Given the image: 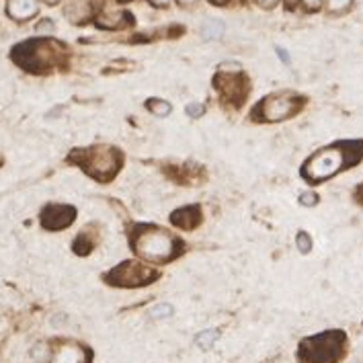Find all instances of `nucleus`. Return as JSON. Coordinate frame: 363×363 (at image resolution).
Listing matches in <instances>:
<instances>
[{"mask_svg":"<svg viewBox=\"0 0 363 363\" xmlns=\"http://www.w3.org/2000/svg\"><path fill=\"white\" fill-rule=\"evenodd\" d=\"M72 160H78V164L89 174L96 177L99 181H107L109 177H113L121 164V156L115 148H109V146H96V148L77 152L72 156Z\"/></svg>","mask_w":363,"mask_h":363,"instance_id":"f257e3e1","label":"nucleus"},{"mask_svg":"<svg viewBox=\"0 0 363 363\" xmlns=\"http://www.w3.org/2000/svg\"><path fill=\"white\" fill-rule=\"evenodd\" d=\"M134 249L146 261H169L174 255V238L167 230H142L135 234Z\"/></svg>","mask_w":363,"mask_h":363,"instance_id":"f03ea898","label":"nucleus"},{"mask_svg":"<svg viewBox=\"0 0 363 363\" xmlns=\"http://www.w3.org/2000/svg\"><path fill=\"white\" fill-rule=\"evenodd\" d=\"M345 164V150L339 146L335 148H325L320 152L312 154L304 164V177L310 181H323L333 177L335 172H339Z\"/></svg>","mask_w":363,"mask_h":363,"instance_id":"7ed1b4c3","label":"nucleus"},{"mask_svg":"<svg viewBox=\"0 0 363 363\" xmlns=\"http://www.w3.org/2000/svg\"><path fill=\"white\" fill-rule=\"evenodd\" d=\"M15 62L25 66L27 70H41L52 66L54 62V52L48 41H27L19 48H15Z\"/></svg>","mask_w":363,"mask_h":363,"instance_id":"20e7f679","label":"nucleus"},{"mask_svg":"<svg viewBox=\"0 0 363 363\" xmlns=\"http://www.w3.org/2000/svg\"><path fill=\"white\" fill-rule=\"evenodd\" d=\"M111 281L109 284H117V286H142V284H150L156 273L152 269L138 265V263H121L119 267H115L109 275Z\"/></svg>","mask_w":363,"mask_h":363,"instance_id":"39448f33","label":"nucleus"},{"mask_svg":"<svg viewBox=\"0 0 363 363\" xmlns=\"http://www.w3.org/2000/svg\"><path fill=\"white\" fill-rule=\"evenodd\" d=\"M298 101H294L291 95H271L263 101L261 105V115L269 121H279L286 119L291 113H296L298 109Z\"/></svg>","mask_w":363,"mask_h":363,"instance_id":"423d86ee","label":"nucleus"},{"mask_svg":"<svg viewBox=\"0 0 363 363\" xmlns=\"http://www.w3.org/2000/svg\"><path fill=\"white\" fill-rule=\"evenodd\" d=\"M74 220V208L70 206H48L41 213V224L48 230H60L70 226Z\"/></svg>","mask_w":363,"mask_h":363,"instance_id":"0eeeda50","label":"nucleus"},{"mask_svg":"<svg viewBox=\"0 0 363 363\" xmlns=\"http://www.w3.org/2000/svg\"><path fill=\"white\" fill-rule=\"evenodd\" d=\"M6 13L15 21L31 19L38 13V0H9Z\"/></svg>","mask_w":363,"mask_h":363,"instance_id":"6e6552de","label":"nucleus"},{"mask_svg":"<svg viewBox=\"0 0 363 363\" xmlns=\"http://www.w3.org/2000/svg\"><path fill=\"white\" fill-rule=\"evenodd\" d=\"M86 355H84V349L78 347V345H62L56 351L52 363H84Z\"/></svg>","mask_w":363,"mask_h":363,"instance_id":"1a4fd4ad","label":"nucleus"},{"mask_svg":"<svg viewBox=\"0 0 363 363\" xmlns=\"http://www.w3.org/2000/svg\"><path fill=\"white\" fill-rule=\"evenodd\" d=\"M197 222H199V210L197 208H183V210L172 213V224L179 228L189 230L197 226Z\"/></svg>","mask_w":363,"mask_h":363,"instance_id":"9d476101","label":"nucleus"},{"mask_svg":"<svg viewBox=\"0 0 363 363\" xmlns=\"http://www.w3.org/2000/svg\"><path fill=\"white\" fill-rule=\"evenodd\" d=\"M201 33H203L206 38L218 39L222 33H224V25H222V21L210 19L206 25H203V27H201Z\"/></svg>","mask_w":363,"mask_h":363,"instance_id":"9b49d317","label":"nucleus"},{"mask_svg":"<svg viewBox=\"0 0 363 363\" xmlns=\"http://www.w3.org/2000/svg\"><path fill=\"white\" fill-rule=\"evenodd\" d=\"M220 339V333L218 330H203L201 335H197L195 337V343L199 345L201 349H210V347H213V343Z\"/></svg>","mask_w":363,"mask_h":363,"instance_id":"f8f14e48","label":"nucleus"},{"mask_svg":"<svg viewBox=\"0 0 363 363\" xmlns=\"http://www.w3.org/2000/svg\"><path fill=\"white\" fill-rule=\"evenodd\" d=\"M148 109H150L154 115H160V117H167V115L172 111V107L167 101H158V99H150Z\"/></svg>","mask_w":363,"mask_h":363,"instance_id":"ddd939ff","label":"nucleus"},{"mask_svg":"<svg viewBox=\"0 0 363 363\" xmlns=\"http://www.w3.org/2000/svg\"><path fill=\"white\" fill-rule=\"evenodd\" d=\"M296 245H298V249H300V252H310V249H312V240H310V236H308L304 230H300L298 232V236H296Z\"/></svg>","mask_w":363,"mask_h":363,"instance_id":"4468645a","label":"nucleus"},{"mask_svg":"<svg viewBox=\"0 0 363 363\" xmlns=\"http://www.w3.org/2000/svg\"><path fill=\"white\" fill-rule=\"evenodd\" d=\"M150 314H152L154 318H169V316L174 314V308H172L171 304H158L156 308H152Z\"/></svg>","mask_w":363,"mask_h":363,"instance_id":"2eb2a0df","label":"nucleus"},{"mask_svg":"<svg viewBox=\"0 0 363 363\" xmlns=\"http://www.w3.org/2000/svg\"><path fill=\"white\" fill-rule=\"evenodd\" d=\"M351 4V0H328V11L330 13H341Z\"/></svg>","mask_w":363,"mask_h":363,"instance_id":"dca6fc26","label":"nucleus"},{"mask_svg":"<svg viewBox=\"0 0 363 363\" xmlns=\"http://www.w3.org/2000/svg\"><path fill=\"white\" fill-rule=\"evenodd\" d=\"M300 203L302 206H316L318 203V195L316 193H302L300 195Z\"/></svg>","mask_w":363,"mask_h":363,"instance_id":"f3484780","label":"nucleus"},{"mask_svg":"<svg viewBox=\"0 0 363 363\" xmlns=\"http://www.w3.org/2000/svg\"><path fill=\"white\" fill-rule=\"evenodd\" d=\"M203 111H206V109H203V105H199V103H189V105H187V115H189V117H201Z\"/></svg>","mask_w":363,"mask_h":363,"instance_id":"a211bd4d","label":"nucleus"},{"mask_svg":"<svg viewBox=\"0 0 363 363\" xmlns=\"http://www.w3.org/2000/svg\"><path fill=\"white\" fill-rule=\"evenodd\" d=\"M52 29H54V25H52L50 21H43L38 27V31H52Z\"/></svg>","mask_w":363,"mask_h":363,"instance_id":"6ab92c4d","label":"nucleus"},{"mask_svg":"<svg viewBox=\"0 0 363 363\" xmlns=\"http://www.w3.org/2000/svg\"><path fill=\"white\" fill-rule=\"evenodd\" d=\"M320 2H323V0H304V4H306L308 9H318Z\"/></svg>","mask_w":363,"mask_h":363,"instance_id":"aec40b11","label":"nucleus"},{"mask_svg":"<svg viewBox=\"0 0 363 363\" xmlns=\"http://www.w3.org/2000/svg\"><path fill=\"white\" fill-rule=\"evenodd\" d=\"M257 4H261V6H273L275 0H257Z\"/></svg>","mask_w":363,"mask_h":363,"instance_id":"412c9836","label":"nucleus"},{"mask_svg":"<svg viewBox=\"0 0 363 363\" xmlns=\"http://www.w3.org/2000/svg\"><path fill=\"white\" fill-rule=\"evenodd\" d=\"M154 4H158V6H160V4H169V2H171V0H152Z\"/></svg>","mask_w":363,"mask_h":363,"instance_id":"4be33fe9","label":"nucleus"},{"mask_svg":"<svg viewBox=\"0 0 363 363\" xmlns=\"http://www.w3.org/2000/svg\"><path fill=\"white\" fill-rule=\"evenodd\" d=\"M181 4H191V2H195V0H179Z\"/></svg>","mask_w":363,"mask_h":363,"instance_id":"5701e85b","label":"nucleus"},{"mask_svg":"<svg viewBox=\"0 0 363 363\" xmlns=\"http://www.w3.org/2000/svg\"><path fill=\"white\" fill-rule=\"evenodd\" d=\"M45 2H50V4H54V2H57V0H45Z\"/></svg>","mask_w":363,"mask_h":363,"instance_id":"b1692460","label":"nucleus"},{"mask_svg":"<svg viewBox=\"0 0 363 363\" xmlns=\"http://www.w3.org/2000/svg\"><path fill=\"white\" fill-rule=\"evenodd\" d=\"M213 2H218V4H222V2H224V0H213Z\"/></svg>","mask_w":363,"mask_h":363,"instance_id":"393cba45","label":"nucleus"},{"mask_svg":"<svg viewBox=\"0 0 363 363\" xmlns=\"http://www.w3.org/2000/svg\"><path fill=\"white\" fill-rule=\"evenodd\" d=\"M289 2H294V0H289Z\"/></svg>","mask_w":363,"mask_h":363,"instance_id":"a878e982","label":"nucleus"}]
</instances>
